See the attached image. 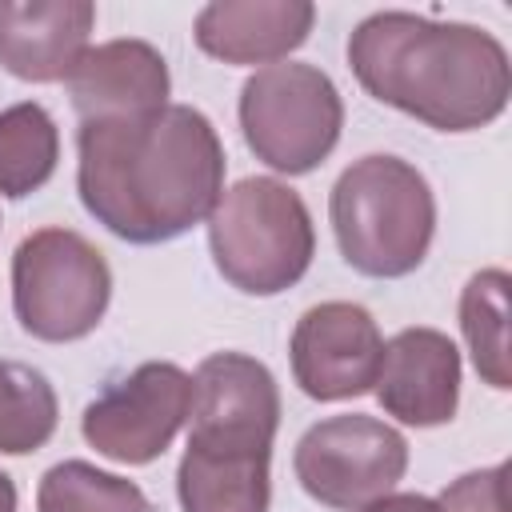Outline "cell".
I'll return each instance as SVG.
<instances>
[{"label": "cell", "mask_w": 512, "mask_h": 512, "mask_svg": "<svg viewBox=\"0 0 512 512\" xmlns=\"http://www.w3.org/2000/svg\"><path fill=\"white\" fill-rule=\"evenodd\" d=\"M76 148V188L88 216L128 244L184 236L208 220L224 192V144L192 104L80 124Z\"/></svg>", "instance_id": "6da1fadb"}, {"label": "cell", "mask_w": 512, "mask_h": 512, "mask_svg": "<svg viewBox=\"0 0 512 512\" xmlns=\"http://www.w3.org/2000/svg\"><path fill=\"white\" fill-rule=\"evenodd\" d=\"M348 64L372 100L436 132L484 128L512 96L504 44L464 20L372 12L348 36Z\"/></svg>", "instance_id": "7a4b0ae2"}, {"label": "cell", "mask_w": 512, "mask_h": 512, "mask_svg": "<svg viewBox=\"0 0 512 512\" xmlns=\"http://www.w3.org/2000/svg\"><path fill=\"white\" fill-rule=\"evenodd\" d=\"M340 256L376 280L408 276L436 236V196L424 172L400 156H360L332 184L328 200Z\"/></svg>", "instance_id": "3957f363"}, {"label": "cell", "mask_w": 512, "mask_h": 512, "mask_svg": "<svg viewBox=\"0 0 512 512\" xmlns=\"http://www.w3.org/2000/svg\"><path fill=\"white\" fill-rule=\"evenodd\" d=\"M208 248L232 288L276 296L308 272L316 228L296 188L272 176H244L208 212Z\"/></svg>", "instance_id": "277c9868"}, {"label": "cell", "mask_w": 512, "mask_h": 512, "mask_svg": "<svg viewBox=\"0 0 512 512\" xmlns=\"http://www.w3.org/2000/svg\"><path fill=\"white\" fill-rule=\"evenodd\" d=\"M112 300L104 252L72 228H36L12 252V308L28 336L68 344L88 336Z\"/></svg>", "instance_id": "5b68a950"}, {"label": "cell", "mask_w": 512, "mask_h": 512, "mask_svg": "<svg viewBox=\"0 0 512 512\" xmlns=\"http://www.w3.org/2000/svg\"><path fill=\"white\" fill-rule=\"evenodd\" d=\"M344 128V100L316 64L284 60L256 68L240 88L244 144L268 168L304 176L328 160Z\"/></svg>", "instance_id": "8992f818"}, {"label": "cell", "mask_w": 512, "mask_h": 512, "mask_svg": "<svg viewBox=\"0 0 512 512\" xmlns=\"http://www.w3.org/2000/svg\"><path fill=\"white\" fill-rule=\"evenodd\" d=\"M300 488L336 512H360L388 496L408 468V440L364 412H344L312 424L292 456Z\"/></svg>", "instance_id": "52a82bcc"}, {"label": "cell", "mask_w": 512, "mask_h": 512, "mask_svg": "<svg viewBox=\"0 0 512 512\" xmlns=\"http://www.w3.org/2000/svg\"><path fill=\"white\" fill-rule=\"evenodd\" d=\"M192 408V376L168 360H148L84 408V440L116 464H152L176 440Z\"/></svg>", "instance_id": "ba28073f"}, {"label": "cell", "mask_w": 512, "mask_h": 512, "mask_svg": "<svg viewBox=\"0 0 512 512\" xmlns=\"http://www.w3.org/2000/svg\"><path fill=\"white\" fill-rule=\"evenodd\" d=\"M292 376L312 400H352L372 392L384 336L364 304L324 300L312 304L292 328Z\"/></svg>", "instance_id": "9c48e42d"}, {"label": "cell", "mask_w": 512, "mask_h": 512, "mask_svg": "<svg viewBox=\"0 0 512 512\" xmlns=\"http://www.w3.org/2000/svg\"><path fill=\"white\" fill-rule=\"evenodd\" d=\"M376 400L412 428L448 424L460 408V352L440 328H404L384 344Z\"/></svg>", "instance_id": "30bf717a"}, {"label": "cell", "mask_w": 512, "mask_h": 512, "mask_svg": "<svg viewBox=\"0 0 512 512\" xmlns=\"http://www.w3.org/2000/svg\"><path fill=\"white\" fill-rule=\"evenodd\" d=\"M192 436L272 444L280 388L268 364L244 352H212L192 376Z\"/></svg>", "instance_id": "8fae6325"}, {"label": "cell", "mask_w": 512, "mask_h": 512, "mask_svg": "<svg viewBox=\"0 0 512 512\" xmlns=\"http://www.w3.org/2000/svg\"><path fill=\"white\" fill-rule=\"evenodd\" d=\"M80 124L96 120H136L168 104V64L148 40H104L88 44L72 76L64 80Z\"/></svg>", "instance_id": "7c38bea8"}, {"label": "cell", "mask_w": 512, "mask_h": 512, "mask_svg": "<svg viewBox=\"0 0 512 512\" xmlns=\"http://www.w3.org/2000/svg\"><path fill=\"white\" fill-rule=\"evenodd\" d=\"M96 24L88 0H0V64L28 84L68 80Z\"/></svg>", "instance_id": "4fadbf2b"}, {"label": "cell", "mask_w": 512, "mask_h": 512, "mask_svg": "<svg viewBox=\"0 0 512 512\" xmlns=\"http://www.w3.org/2000/svg\"><path fill=\"white\" fill-rule=\"evenodd\" d=\"M316 24L308 0H216L196 16L200 52L224 64H280Z\"/></svg>", "instance_id": "5bb4252c"}, {"label": "cell", "mask_w": 512, "mask_h": 512, "mask_svg": "<svg viewBox=\"0 0 512 512\" xmlns=\"http://www.w3.org/2000/svg\"><path fill=\"white\" fill-rule=\"evenodd\" d=\"M272 444L208 440L188 432L176 468V496L184 512H268L272 500Z\"/></svg>", "instance_id": "9a60e30c"}, {"label": "cell", "mask_w": 512, "mask_h": 512, "mask_svg": "<svg viewBox=\"0 0 512 512\" xmlns=\"http://www.w3.org/2000/svg\"><path fill=\"white\" fill-rule=\"evenodd\" d=\"M60 160V128L44 104L20 100L0 112V196L24 200L44 188Z\"/></svg>", "instance_id": "2e32d148"}, {"label": "cell", "mask_w": 512, "mask_h": 512, "mask_svg": "<svg viewBox=\"0 0 512 512\" xmlns=\"http://www.w3.org/2000/svg\"><path fill=\"white\" fill-rule=\"evenodd\" d=\"M460 332L468 340L472 364L496 392L512 388L508 368V272L484 268L460 292Z\"/></svg>", "instance_id": "e0dca14e"}, {"label": "cell", "mask_w": 512, "mask_h": 512, "mask_svg": "<svg viewBox=\"0 0 512 512\" xmlns=\"http://www.w3.org/2000/svg\"><path fill=\"white\" fill-rule=\"evenodd\" d=\"M60 400L48 376L24 360H0V452L28 456L56 432Z\"/></svg>", "instance_id": "ac0fdd59"}, {"label": "cell", "mask_w": 512, "mask_h": 512, "mask_svg": "<svg viewBox=\"0 0 512 512\" xmlns=\"http://www.w3.org/2000/svg\"><path fill=\"white\" fill-rule=\"evenodd\" d=\"M36 508L40 512H152V500L140 492V484L124 476L100 472L88 460H64L40 476Z\"/></svg>", "instance_id": "d6986e66"}, {"label": "cell", "mask_w": 512, "mask_h": 512, "mask_svg": "<svg viewBox=\"0 0 512 512\" xmlns=\"http://www.w3.org/2000/svg\"><path fill=\"white\" fill-rule=\"evenodd\" d=\"M440 512H508V464H492L452 480L440 500Z\"/></svg>", "instance_id": "ffe728a7"}, {"label": "cell", "mask_w": 512, "mask_h": 512, "mask_svg": "<svg viewBox=\"0 0 512 512\" xmlns=\"http://www.w3.org/2000/svg\"><path fill=\"white\" fill-rule=\"evenodd\" d=\"M360 512H440L432 496H420V492H388L372 504H364Z\"/></svg>", "instance_id": "44dd1931"}, {"label": "cell", "mask_w": 512, "mask_h": 512, "mask_svg": "<svg viewBox=\"0 0 512 512\" xmlns=\"http://www.w3.org/2000/svg\"><path fill=\"white\" fill-rule=\"evenodd\" d=\"M0 512H16V484L8 472H0Z\"/></svg>", "instance_id": "7402d4cb"}]
</instances>
